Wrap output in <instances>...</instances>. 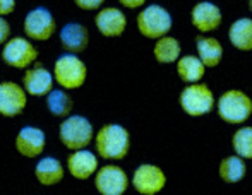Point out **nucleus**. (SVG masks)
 <instances>
[{
  "instance_id": "obj_1",
  "label": "nucleus",
  "mask_w": 252,
  "mask_h": 195,
  "mask_svg": "<svg viewBox=\"0 0 252 195\" xmlns=\"http://www.w3.org/2000/svg\"><path fill=\"white\" fill-rule=\"evenodd\" d=\"M94 146H96L98 156L103 159L120 161L129 154L130 149V136L126 127L119 123H106L94 136Z\"/></svg>"
},
{
  "instance_id": "obj_2",
  "label": "nucleus",
  "mask_w": 252,
  "mask_h": 195,
  "mask_svg": "<svg viewBox=\"0 0 252 195\" xmlns=\"http://www.w3.org/2000/svg\"><path fill=\"white\" fill-rule=\"evenodd\" d=\"M216 111L223 122L230 125H242L252 115V99L244 91L228 89L218 98Z\"/></svg>"
},
{
  "instance_id": "obj_3",
  "label": "nucleus",
  "mask_w": 252,
  "mask_h": 195,
  "mask_svg": "<svg viewBox=\"0 0 252 195\" xmlns=\"http://www.w3.org/2000/svg\"><path fill=\"white\" fill-rule=\"evenodd\" d=\"M88 79V67L74 53L60 55L53 63V81L62 89H79Z\"/></svg>"
},
{
  "instance_id": "obj_4",
  "label": "nucleus",
  "mask_w": 252,
  "mask_h": 195,
  "mask_svg": "<svg viewBox=\"0 0 252 195\" xmlns=\"http://www.w3.org/2000/svg\"><path fill=\"white\" fill-rule=\"evenodd\" d=\"M59 137L67 149L77 151V149H84L90 146L94 137V130L86 116L69 115L60 123Z\"/></svg>"
},
{
  "instance_id": "obj_5",
  "label": "nucleus",
  "mask_w": 252,
  "mask_h": 195,
  "mask_svg": "<svg viewBox=\"0 0 252 195\" xmlns=\"http://www.w3.org/2000/svg\"><path fill=\"white\" fill-rule=\"evenodd\" d=\"M172 16L170 12L161 5H148L137 14V29L143 36L150 40H158L165 36L172 29Z\"/></svg>"
},
{
  "instance_id": "obj_6",
  "label": "nucleus",
  "mask_w": 252,
  "mask_h": 195,
  "mask_svg": "<svg viewBox=\"0 0 252 195\" xmlns=\"http://www.w3.org/2000/svg\"><path fill=\"white\" fill-rule=\"evenodd\" d=\"M179 103L189 116H204L215 108V94L206 84L192 83L184 87Z\"/></svg>"
},
{
  "instance_id": "obj_7",
  "label": "nucleus",
  "mask_w": 252,
  "mask_h": 195,
  "mask_svg": "<svg viewBox=\"0 0 252 195\" xmlns=\"http://www.w3.org/2000/svg\"><path fill=\"white\" fill-rule=\"evenodd\" d=\"M2 60L12 69H28L38 60V50L28 38H10L3 43Z\"/></svg>"
},
{
  "instance_id": "obj_8",
  "label": "nucleus",
  "mask_w": 252,
  "mask_h": 195,
  "mask_svg": "<svg viewBox=\"0 0 252 195\" xmlns=\"http://www.w3.org/2000/svg\"><path fill=\"white\" fill-rule=\"evenodd\" d=\"M24 33L30 40L47 41L53 36L57 29V23L53 19L52 12L47 7H36L30 10L24 17Z\"/></svg>"
},
{
  "instance_id": "obj_9",
  "label": "nucleus",
  "mask_w": 252,
  "mask_h": 195,
  "mask_svg": "<svg viewBox=\"0 0 252 195\" xmlns=\"http://www.w3.org/2000/svg\"><path fill=\"white\" fill-rule=\"evenodd\" d=\"M94 187L101 195H122L129 189V176L120 166L105 165L94 173Z\"/></svg>"
},
{
  "instance_id": "obj_10",
  "label": "nucleus",
  "mask_w": 252,
  "mask_h": 195,
  "mask_svg": "<svg viewBox=\"0 0 252 195\" xmlns=\"http://www.w3.org/2000/svg\"><path fill=\"white\" fill-rule=\"evenodd\" d=\"M166 185V176L156 165H141L132 175V187L141 195H156Z\"/></svg>"
},
{
  "instance_id": "obj_11",
  "label": "nucleus",
  "mask_w": 252,
  "mask_h": 195,
  "mask_svg": "<svg viewBox=\"0 0 252 195\" xmlns=\"http://www.w3.org/2000/svg\"><path fill=\"white\" fill-rule=\"evenodd\" d=\"M28 105V93L23 86L5 81L0 83V115L5 118H12L24 111Z\"/></svg>"
},
{
  "instance_id": "obj_12",
  "label": "nucleus",
  "mask_w": 252,
  "mask_h": 195,
  "mask_svg": "<svg viewBox=\"0 0 252 195\" xmlns=\"http://www.w3.org/2000/svg\"><path fill=\"white\" fill-rule=\"evenodd\" d=\"M53 74L40 62H34L23 76V87L30 96H47L53 89Z\"/></svg>"
},
{
  "instance_id": "obj_13",
  "label": "nucleus",
  "mask_w": 252,
  "mask_h": 195,
  "mask_svg": "<svg viewBox=\"0 0 252 195\" xmlns=\"http://www.w3.org/2000/svg\"><path fill=\"white\" fill-rule=\"evenodd\" d=\"M221 10L218 5L211 2H199L192 7L190 12V23L201 33H211L221 26Z\"/></svg>"
},
{
  "instance_id": "obj_14",
  "label": "nucleus",
  "mask_w": 252,
  "mask_h": 195,
  "mask_svg": "<svg viewBox=\"0 0 252 195\" xmlns=\"http://www.w3.org/2000/svg\"><path fill=\"white\" fill-rule=\"evenodd\" d=\"M47 136L38 127H24L16 137V149L24 158H36L45 151Z\"/></svg>"
},
{
  "instance_id": "obj_15",
  "label": "nucleus",
  "mask_w": 252,
  "mask_h": 195,
  "mask_svg": "<svg viewBox=\"0 0 252 195\" xmlns=\"http://www.w3.org/2000/svg\"><path fill=\"white\" fill-rule=\"evenodd\" d=\"M94 24H96L98 31L106 38H117L124 34L127 28V17L117 7H105V9L98 10L96 17H94Z\"/></svg>"
},
{
  "instance_id": "obj_16",
  "label": "nucleus",
  "mask_w": 252,
  "mask_h": 195,
  "mask_svg": "<svg viewBox=\"0 0 252 195\" xmlns=\"http://www.w3.org/2000/svg\"><path fill=\"white\" fill-rule=\"evenodd\" d=\"M67 169L76 180H88L98 169V156L91 151L77 149L67 158Z\"/></svg>"
},
{
  "instance_id": "obj_17",
  "label": "nucleus",
  "mask_w": 252,
  "mask_h": 195,
  "mask_svg": "<svg viewBox=\"0 0 252 195\" xmlns=\"http://www.w3.org/2000/svg\"><path fill=\"white\" fill-rule=\"evenodd\" d=\"M60 43L69 53H81L90 45V31L79 23H69L60 29Z\"/></svg>"
},
{
  "instance_id": "obj_18",
  "label": "nucleus",
  "mask_w": 252,
  "mask_h": 195,
  "mask_svg": "<svg viewBox=\"0 0 252 195\" xmlns=\"http://www.w3.org/2000/svg\"><path fill=\"white\" fill-rule=\"evenodd\" d=\"M63 175H65V171H63L62 163L57 158H52V156L40 159L36 168H34V176L45 187H52L60 183L63 180Z\"/></svg>"
},
{
  "instance_id": "obj_19",
  "label": "nucleus",
  "mask_w": 252,
  "mask_h": 195,
  "mask_svg": "<svg viewBox=\"0 0 252 195\" xmlns=\"http://www.w3.org/2000/svg\"><path fill=\"white\" fill-rule=\"evenodd\" d=\"M196 50H197V56L204 67H216L223 58V47L216 38L211 36H197L196 38Z\"/></svg>"
},
{
  "instance_id": "obj_20",
  "label": "nucleus",
  "mask_w": 252,
  "mask_h": 195,
  "mask_svg": "<svg viewBox=\"0 0 252 195\" xmlns=\"http://www.w3.org/2000/svg\"><path fill=\"white\" fill-rule=\"evenodd\" d=\"M177 74H179V77L184 83H201V79L206 74V67L199 60V56H179V60H177Z\"/></svg>"
},
{
  "instance_id": "obj_21",
  "label": "nucleus",
  "mask_w": 252,
  "mask_h": 195,
  "mask_svg": "<svg viewBox=\"0 0 252 195\" xmlns=\"http://www.w3.org/2000/svg\"><path fill=\"white\" fill-rule=\"evenodd\" d=\"M228 38H230V43L237 50H240V52H251L252 50V19H249V17L237 19L235 23L230 26Z\"/></svg>"
},
{
  "instance_id": "obj_22",
  "label": "nucleus",
  "mask_w": 252,
  "mask_h": 195,
  "mask_svg": "<svg viewBox=\"0 0 252 195\" xmlns=\"http://www.w3.org/2000/svg\"><path fill=\"white\" fill-rule=\"evenodd\" d=\"M247 165L240 156H228L220 163V178L225 183H239L246 178Z\"/></svg>"
},
{
  "instance_id": "obj_23",
  "label": "nucleus",
  "mask_w": 252,
  "mask_h": 195,
  "mask_svg": "<svg viewBox=\"0 0 252 195\" xmlns=\"http://www.w3.org/2000/svg\"><path fill=\"white\" fill-rule=\"evenodd\" d=\"M182 47H180L179 40L173 36H161L156 40L155 48H153V55H155L156 62L159 63H173L179 60Z\"/></svg>"
},
{
  "instance_id": "obj_24",
  "label": "nucleus",
  "mask_w": 252,
  "mask_h": 195,
  "mask_svg": "<svg viewBox=\"0 0 252 195\" xmlns=\"http://www.w3.org/2000/svg\"><path fill=\"white\" fill-rule=\"evenodd\" d=\"M47 106L50 110L53 116H59V118H65L72 111L74 101L72 98L67 94L65 89H52L47 94Z\"/></svg>"
},
{
  "instance_id": "obj_25",
  "label": "nucleus",
  "mask_w": 252,
  "mask_h": 195,
  "mask_svg": "<svg viewBox=\"0 0 252 195\" xmlns=\"http://www.w3.org/2000/svg\"><path fill=\"white\" fill-rule=\"evenodd\" d=\"M232 146L237 156L252 159V127H240L232 137Z\"/></svg>"
},
{
  "instance_id": "obj_26",
  "label": "nucleus",
  "mask_w": 252,
  "mask_h": 195,
  "mask_svg": "<svg viewBox=\"0 0 252 195\" xmlns=\"http://www.w3.org/2000/svg\"><path fill=\"white\" fill-rule=\"evenodd\" d=\"M103 2L105 0H74V3L83 10H96L103 5Z\"/></svg>"
},
{
  "instance_id": "obj_27",
  "label": "nucleus",
  "mask_w": 252,
  "mask_h": 195,
  "mask_svg": "<svg viewBox=\"0 0 252 195\" xmlns=\"http://www.w3.org/2000/svg\"><path fill=\"white\" fill-rule=\"evenodd\" d=\"M10 38V24L5 17L0 16V45H3Z\"/></svg>"
},
{
  "instance_id": "obj_28",
  "label": "nucleus",
  "mask_w": 252,
  "mask_h": 195,
  "mask_svg": "<svg viewBox=\"0 0 252 195\" xmlns=\"http://www.w3.org/2000/svg\"><path fill=\"white\" fill-rule=\"evenodd\" d=\"M16 9V0H0V16L5 17L14 12Z\"/></svg>"
},
{
  "instance_id": "obj_29",
  "label": "nucleus",
  "mask_w": 252,
  "mask_h": 195,
  "mask_svg": "<svg viewBox=\"0 0 252 195\" xmlns=\"http://www.w3.org/2000/svg\"><path fill=\"white\" fill-rule=\"evenodd\" d=\"M119 2L127 9H139L146 3V0H119Z\"/></svg>"
},
{
  "instance_id": "obj_30",
  "label": "nucleus",
  "mask_w": 252,
  "mask_h": 195,
  "mask_svg": "<svg viewBox=\"0 0 252 195\" xmlns=\"http://www.w3.org/2000/svg\"><path fill=\"white\" fill-rule=\"evenodd\" d=\"M249 9H251V12H252V0H249Z\"/></svg>"
}]
</instances>
